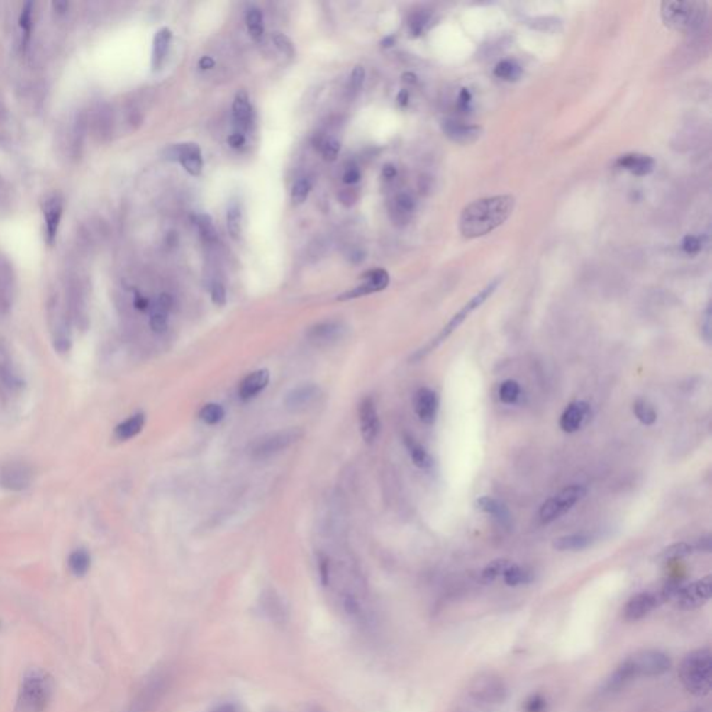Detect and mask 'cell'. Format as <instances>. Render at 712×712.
<instances>
[{"mask_svg":"<svg viewBox=\"0 0 712 712\" xmlns=\"http://www.w3.org/2000/svg\"><path fill=\"white\" fill-rule=\"evenodd\" d=\"M88 121H89V130L92 131V135L98 141L107 143L111 138V135H113V113H111V109L107 106L106 104L94 107L92 111L88 113Z\"/></svg>","mask_w":712,"mask_h":712,"instance_id":"14","label":"cell"},{"mask_svg":"<svg viewBox=\"0 0 712 712\" xmlns=\"http://www.w3.org/2000/svg\"><path fill=\"white\" fill-rule=\"evenodd\" d=\"M304 433L299 428H287L265 434L256 438L250 445V455L257 460L270 458L296 443Z\"/></svg>","mask_w":712,"mask_h":712,"instance_id":"8","label":"cell"},{"mask_svg":"<svg viewBox=\"0 0 712 712\" xmlns=\"http://www.w3.org/2000/svg\"><path fill=\"white\" fill-rule=\"evenodd\" d=\"M633 412L643 425L651 426L657 422V411L647 399H636L633 404Z\"/></svg>","mask_w":712,"mask_h":712,"instance_id":"32","label":"cell"},{"mask_svg":"<svg viewBox=\"0 0 712 712\" xmlns=\"http://www.w3.org/2000/svg\"><path fill=\"white\" fill-rule=\"evenodd\" d=\"M172 38H173V34L167 27H163L156 33L155 39H153V53H152L153 70H159L162 67V65L167 56Z\"/></svg>","mask_w":712,"mask_h":712,"instance_id":"25","label":"cell"},{"mask_svg":"<svg viewBox=\"0 0 712 712\" xmlns=\"http://www.w3.org/2000/svg\"><path fill=\"white\" fill-rule=\"evenodd\" d=\"M668 593L664 590L662 593H640L632 597L628 604L623 608V618L628 622H638L645 618L651 611H654L661 603L668 599Z\"/></svg>","mask_w":712,"mask_h":712,"instance_id":"11","label":"cell"},{"mask_svg":"<svg viewBox=\"0 0 712 712\" xmlns=\"http://www.w3.org/2000/svg\"><path fill=\"white\" fill-rule=\"evenodd\" d=\"M586 494H587V490L582 484H572V486L565 487L558 494L547 499L541 505V508L538 511V518H540L541 523L547 525V523H551V522L560 519L567 512H569L570 509L579 501L584 499Z\"/></svg>","mask_w":712,"mask_h":712,"instance_id":"7","label":"cell"},{"mask_svg":"<svg viewBox=\"0 0 712 712\" xmlns=\"http://www.w3.org/2000/svg\"><path fill=\"white\" fill-rule=\"evenodd\" d=\"M345 327L338 321H323L308 331V338L315 344H330L344 335Z\"/></svg>","mask_w":712,"mask_h":712,"instance_id":"21","label":"cell"},{"mask_svg":"<svg viewBox=\"0 0 712 712\" xmlns=\"http://www.w3.org/2000/svg\"><path fill=\"white\" fill-rule=\"evenodd\" d=\"M502 579H504L505 584H508L511 587H516V586H521V584L530 583L533 580V574H532V572L528 569V568L511 564L506 568V570L504 572Z\"/></svg>","mask_w":712,"mask_h":712,"instance_id":"30","label":"cell"},{"mask_svg":"<svg viewBox=\"0 0 712 712\" xmlns=\"http://www.w3.org/2000/svg\"><path fill=\"white\" fill-rule=\"evenodd\" d=\"M499 280H494V282H491L490 284L487 285L484 289H482L477 295H474V296H473V298H472V299H470V301H469V302L463 306L462 309H461V311H460V312H458V313H457V315H455L451 321H448V324H447V326L441 330V333H440L435 338H433V341H430L425 348H422V350L416 354L415 357H418V359H419V357H423V356L428 355V352H431L434 348H437V347H438V345H440L444 340H447V338H448V337H450V335H451V334H452V333H454V331H455V330H457V328L462 324L465 319H466V318H467V316H469L473 311H476L479 306H482V305H483V304H484V302H486V301H487V299L493 295V292H494V291L497 289V287H499Z\"/></svg>","mask_w":712,"mask_h":712,"instance_id":"6","label":"cell"},{"mask_svg":"<svg viewBox=\"0 0 712 712\" xmlns=\"http://www.w3.org/2000/svg\"><path fill=\"white\" fill-rule=\"evenodd\" d=\"M593 543V537L589 534L577 533L561 535L554 540L552 547L557 551H582L590 547Z\"/></svg>","mask_w":712,"mask_h":712,"instance_id":"26","label":"cell"},{"mask_svg":"<svg viewBox=\"0 0 712 712\" xmlns=\"http://www.w3.org/2000/svg\"><path fill=\"white\" fill-rule=\"evenodd\" d=\"M143 426H145V415L140 412V413H135V415L130 416L123 423H120L116 428L114 434H116V437L118 440L126 441V440H130V438L138 435L143 431Z\"/></svg>","mask_w":712,"mask_h":712,"instance_id":"29","label":"cell"},{"mask_svg":"<svg viewBox=\"0 0 712 712\" xmlns=\"http://www.w3.org/2000/svg\"><path fill=\"white\" fill-rule=\"evenodd\" d=\"M43 214H45V221H46L48 240H49V243H52L57 234V228H59L60 218L63 214V199L59 195L49 196L45 202V206H43Z\"/></svg>","mask_w":712,"mask_h":712,"instance_id":"23","label":"cell"},{"mask_svg":"<svg viewBox=\"0 0 712 712\" xmlns=\"http://www.w3.org/2000/svg\"><path fill=\"white\" fill-rule=\"evenodd\" d=\"M311 188H312V182L309 178H299L294 184L292 191H291V199H292L294 205L304 204L311 192Z\"/></svg>","mask_w":712,"mask_h":712,"instance_id":"39","label":"cell"},{"mask_svg":"<svg viewBox=\"0 0 712 712\" xmlns=\"http://www.w3.org/2000/svg\"><path fill=\"white\" fill-rule=\"evenodd\" d=\"M227 228L234 240L241 235V208L237 201H231L227 209Z\"/></svg>","mask_w":712,"mask_h":712,"instance_id":"33","label":"cell"},{"mask_svg":"<svg viewBox=\"0 0 712 712\" xmlns=\"http://www.w3.org/2000/svg\"><path fill=\"white\" fill-rule=\"evenodd\" d=\"M683 687L696 697L710 694L712 686V654L710 648L694 650L687 654L679 668Z\"/></svg>","mask_w":712,"mask_h":712,"instance_id":"3","label":"cell"},{"mask_svg":"<svg viewBox=\"0 0 712 712\" xmlns=\"http://www.w3.org/2000/svg\"><path fill=\"white\" fill-rule=\"evenodd\" d=\"M383 176L386 178H389V179H391V178L395 177V176H396V169H395V166H392V165H386V166L383 167Z\"/></svg>","mask_w":712,"mask_h":712,"instance_id":"60","label":"cell"},{"mask_svg":"<svg viewBox=\"0 0 712 712\" xmlns=\"http://www.w3.org/2000/svg\"><path fill=\"white\" fill-rule=\"evenodd\" d=\"M392 43H394V38L392 36H389V38H386L383 40V46H391Z\"/></svg>","mask_w":712,"mask_h":712,"instance_id":"63","label":"cell"},{"mask_svg":"<svg viewBox=\"0 0 712 712\" xmlns=\"http://www.w3.org/2000/svg\"><path fill=\"white\" fill-rule=\"evenodd\" d=\"M687 712H703V711H701V710H693V711H687Z\"/></svg>","mask_w":712,"mask_h":712,"instance_id":"64","label":"cell"},{"mask_svg":"<svg viewBox=\"0 0 712 712\" xmlns=\"http://www.w3.org/2000/svg\"><path fill=\"white\" fill-rule=\"evenodd\" d=\"M233 117H234V126L237 128L235 133L244 134L245 131L250 130V120H252V106H250V98L245 91H240L235 95V99L233 104Z\"/></svg>","mask_w":712,"mask_h":712,"instance_id":"24","label":"cell"},{"mask_svg":"<svg viewBox=\"0 0 712 712\" xmlns=\"http://www.w3.org/2000/svg\"><path fill=\"white\" fill-rule=\"evenodd\" d=\"M590 416V405L584 401H574L567 406L560 419V428L565 433H576L583 428Z\"/></svg>","mask_w":712,"mask_h":712,"instance_id":"17","label":"cell"},{"mask_svg":"<svg viewBox=\"0 0 712 712\" xmlns=\"http://www.w3.org/2000/svg\"><path fill=\"white\" fill-rule=\"evenodd\" d=\"M408 99H409V95L406 91H401L399 95H398V101H399V105L401 106H405L408 105Z\"/></svg>","mask_w":712,"mask_h":712,"instance_id":"61","label":"cell"},{"mask_svg":"<svg viewBox=\"0 0 712 712\" xmlns=\"http://www.w3.org/2000/svg\"><path fill=\"white\" fill-rule=\"evenodd\" d=\"M525 708H526V712H544V710H545V700L541 696L535 694V696L530 697L528 700Z\"/></svg>","mask_w":712,"mask_h":712,"instance_id":"50","label":"cell"},{"mask_svg":"<svg viewBox=\"0 0 712 712\" xmlns=\"http://www.w3.org/2000/svg\"><path fill=\"white\" fill-rule=\"evenodd\" d=\"M359 423L363 440L367 444L374 443L380 433V421L376 404L370 396H366L359 404Z\"/></svg>","mask_w":712,"mask_h":712,"instance_id":"13","label":"cell"},{"mask_svg":"<svg viewBox=\"0 0 712 712\" xmlns=\"http://www.w3.org/2000/svg\"><path fill=\"white\" fill-rule=\"evenodd\" d=\"M701 333H703L704 340L707 343H711V311H710V308L706 311L704 321L701 324Z\"/></svg>","mask_w":712,"mask_h":712,"instance_id":"52","label":"cell"},{"mask_svg":"<svg viewBox=\"0 0 712 712\" xmlns=\"http://www.w3.org/2000/svg\"><path fill=\"white\" fill-rule=\"evenodd\" d=\"M693 552V545L687 544V543H677V544H672L669 545L667 550H664L662 552V558L664 560H679V558H684L687 555H690Z\"/></svg>","mask_w":712,"mask_h":712,"instance_id":"42","label":"cell"},{"mask_svg":"<svg viewBox=\"0 0 712 712\" xmlns=\"http://www.w3.org/2000/svg\"><path fill=\"white\" fill-rule=\"evenodd\" d=\"M16 277L7 259L0 257V312H7L13 304Z\"/></svg>","mask_w":712,"mask_h":712,"instance_id":"20","label":"cell"},{"mask_svg":"<svg viewBox=\"0 0 712 712\" xmlns=\"http://www.w3.org/2000/svg\"><path fill=\"white\" fill-rule=\"evenodd\" d=\"M163 159L179 162L181 166L191 174L199 176L202 172V152L194 143H174L163 150Z\"/></svg>","mask_w":712,"mask_h":712,"instance_id":"9","label":"cell"},{"mask_svg":"<svg viewBox=\"0 0 712 712\" xmlns=\"http://www.w3.org/2000/svg\"><path fill=\"white\" fill-rule=\"evenodd\" d=\"M404 441H405L408 452H409V455L412 458V462L415 463L418 467H421V469H430L433 466V458H431V455L428 454V450L422 444H419L411 435H405Z\"/></svg>","mask_w":712,"mask_h":712,"instance_id":"28","label":"cell"},{"mask_svg":"<svg viewBox=\"0 0 712 712\" xmlns=\"http://www.w3.org/2000/svg\"><path fill=\"white\" fill-rule=\"evenodd\" d=\"M470 99H472L470 98V92L466 88H463L461 94H460V98H458V107L461 110H467L469 105H470Z\"/></svg>","mask_w":712,"mask_h":712,"instance_id":"56","label":"cell"},{"mask_svg":"<svg viewBox=\"0 0 712 712\" xmlns=\"http://www.w3.org/2000/svg\"><path fill=\"white\" fill-rule=\"evenodd\" d=\"M499 396L501 402H504L506 405L516 404V401L521 396V386H519V383L515 382V380H505L499 386Z\"/></svg>","mask_w":712,"mask_h":712,"instance_id":"36","label":"cell"},{"mask_svg":"<svg viewBox=\"0 0 712 712\" xmlns=\"http://www.w3.org/2000/svg\"><path fill=\"white\" fill-rule=\"evenodd\" d=\"M343 179H344L345 184H356L360 179V170H359V167L355 166V165L347 167Z\"/></svg>","mask_w":712,"mask_h":712,"instance_id":"53","label":"cell"},{"mask_svg":"<svg viewBox=\"0 0 712 712\" xmlns=\"http://www.w3.org/2000/svg\"><path fill=\"white\" fill-rule=\"evenodd\" d=\"M521 74V69L516 63L511 62V60H504L499 63L494 69V75L499 77L501 79H505V81H512V79H516Z\"/></svg>","mask_w":712,"mask_h":712,"instance_id":"41","label":"cell"},{"mask_svg":"<svg viewBox=\"0 0 712 712\" xmlns=\"http://www.w3.org/2000/svg\"><path fill=\"white\" fill-rule=\"evenodd\" d=\"M515 209V198L499 195L474 201L463 209L460 231L465 238L484 237L504 224Z\"/></svg>","mask_w":712,"mask_h":712,"instance_id":"1","label":"cell"},{"mask_svg":"<svg viewBox=\"0 0 712 712\" xmlns=\"http://www.w3.org/2000/svg\"><path fill=\"white\" fill-rule=\"evenodd\" d=\"M512 562L508 561V560H496L493 562H490L483 572H482V580L484 583H493L494 580H497L499 577H502L504 572L506 570V568L511 565Z\"/></svg>","mask_w":712,"mask_h":712,"instance_id":"38","label":"cell"},{"mask_svg":"<svg viewBox=\"0 0 712 712\" xmlns=\"http://www.w3.org/2000/svg\"><path fill=\"white\" fill-rule=\"evenodd\" d=\"M272 39H273V42H274L276 48H277L282 53H284V55L289 56V57H292V56L295 55L294 45H292V42H291V39H289L288 36L284 35V34H282V33H274V34L272 35Z\"/></svg>","mask_w":712,"mask_h":712,"instance_id":"44","label":"cell"},{"mask_svg":"<svg viewBox=\"0 0 712 712\" xmlns=\"http://www.w3.org/2000/svg\"><path fill=\"white\" fill-rule=\"evenodd\" d=\"M365 280H369L373 284V287L376 288L377 292L386 289L389 287V284H390V276H389V273L384 269H376V270L367 272L365 274Z\"/></svg>","mask_w":712,"mask_h":712,"instance_id":"43","label":"cell"},{"mask_svg":"<svg viewBox=\"0 0 712 712\" xmlns=\"http://www.w3.org/2000/svg\"><path fill=\"white\" fill-rule=\"evenodd\" d=\"M224 415H226V412H224L223 406L218 404H206L199 411V419L204 423L211 425V426L220 423L224 419Z\"/></svg>","mask_w":712,"mask_h":712,"instance_id":"35","label":"cell"},{"mask_svg":"<svg viewBox=\"0 0 712 712\" xmlns=\"http://www.w3.org/2000/svg\"><path fill=\"white\" fill-rule=\"evenodd\" d=\"M404 81H405V82H415L416 79H415V75H413V74L408 72V74H405V75H404Z\"/></svg>","mask_w":712,"mask_h":712,"instance_id":"62","label":"cell"},{"mask_svg":"<svg viewBox=\"0 0 712 712\" xmlns=\"http://www.w3.org/2000/svg\"><path fill=\"white\" fill-rule=\"evenodd\" d=\"M661 17L667 27L677 33H693L699 30L707 17V4L704 1H664L661 4Z\"/></svg>","mask_w":712,"mask_h":712,"instance_id":"4","label":"cell"},{"mask_svg":"<svg viewBox=\"0 0 712 712\" xmlns=\"http://www.w3.org/2000/svg\"><path fill=\"white\" fill-rule=\"evenodd\" d=\"M134 306L140 311H148V309H150V302L141 295H137V298L134 301Z\"/></svg>","mask_w":712,"mask_h":712,"instance_id":"58","label":"cell"},{"mask_svg":"<svg viewBox=\"0 0 712 712\" xmlns=\"http://www.w3.org/2000/svg\"><path fill=\"white\" fill-rule=\"evenodd\" d=\"M441 127H443V133L445 134V137H448L451 141L461 143V145L474 143L482 135V128L479 126L466 124V123L452 120V118L444 120Z\"/></svg>","mask_w":712,"mask_h":712,"instance_id":"16","label":"cell"},{"mask_svg":"<svg viewBox=\"0 0 712 712\" xmlns=\"http://www.w3.org/2000/svg\"><path fill=\"white\" fill-rule=\"evenodd\" d=\"M247 24L250 34L255 40H259L263 36V14L260 9L252 7L247 13Z\"/></svg>","mask_w":712,"mask_h":712,"instance_id":"37","label":"cell"},{"mask_svg":"<svg viewBox=\"0 0 712 712\" xmlns=\"http://www.w3.org/2000/svg\"><path fill=\"white\" fill-rule=\"evenodd\" d=\"M321 152L326 160L333 162L337 159L338 152H340V143L334 138H328L327 141L321 143Z\"/></svg>","mask_w":712,"mask_h":712,"instance_id":"45","label":"cell"},{"mask_svg":"<svg viewBox=\"0 0 712 712\" xmlns=\"http://www.w3.org/2000/svg\"><path fill=\"white\" fill-rule=\"evenodd\" d=\"M671 658L657 650H643L625 660L606 682V690H619L638 677H661L671 669Z\"/></svg>","mask_w":712,"mask_h":712,"instance_id":"2","label":"cell"},{"mask_svg":"<svg viewBox=\"0 0 712 712\" xmlns=\"http://www.w3.org/2000/svg\"><path fill=\"white\" fill-rule=\"evenodd\" d=\"M701 240L700 237L696 235H686L684 240L682 241V250L689 255H694L701 250Z\"/></svg>","mask_w":712,"mask_h":712,"instance_id":"47","label":"cell"},{"mask_svg":"<svg viewBox=\"0 0 712 712\" xmlns=\"http://www.w3.org/2000/svg\"><path fill=\"white\" fill-rule=\"evenodd\" d=\"M413 404L415 412L423 423L431 425L435 422L438 413V398L435 392L430 389H421L415 394Z\"/></svg>","mask_w":712,"mask_h":712,"instance_id":"18","label":"cell"},{"mask_svg":"<svg viewBox=\"0 0 712 712\" xmlns=\"http://www.w3.org/2000/svg\"><path fill=\"white\" fill-rule=\"evenodd\" d=\"M365 82V69L362 66H356L351 75V87L354 91H359Z\"/></svg>","mask_w":712,"mask_h":712,"instance_id":"51","label":"cell"},{"mask_svg":"<svg viewBox=\"0 0 712 712\" xmlns=\"http://www.w3.org/2000/svg\"><path fill=\"white\" fill-rule=\"evenodd\" d=\"M321 396V389L315 384H302L285 396V406L291 412H304L311 408Z\"/></svg>","mask_w":712,"mask_h":712,"instance_id":"15","label":"cell"},{"mask_svg":"<svg viewBox=\"0 0 712 712\" xmlns=\"http://www.w3.org/2000/svg\"><path fill=\"white\" fill-rule=\"evenodd\" d=\"M33 469L23 462H9L0 467V486L9 491H23L31 486Z\"/></svg>","mask_w":712,"mask_h":712,"instance_id":"12","label":"cell"},{"mask_svg":"<svg viewBox=\"0 0 712 712\" xmlns=\"http://www.w3.org/2000/svg\"><path fill=\"white\" fill-rule=\"evenodd\" d=\"M428 21V16L426 13H418L411 18V31L413 35H421L425 30V26Z\"/></svg>","mask_w":712,"mask_h":712,"instance_id":"48","label":"cell"},{"mask_svg":"<svg viewBox=\"0 0 712 712\" xmlns=\"http://www.w3.org/2000/svg\"><path fill=\"white\" fill-rule=\"evenodd\" d=\"M199 67L202 70H212L214 67V60L211 57V56H204L201 60H199Z\"/></svg>","mask_w":712,"mask_h":712,"instance_id":"59","label":"cell"},{"mask_svg":"<svg viewBox=\"0 0 712 712\" xmlns=\"http://www.w3.org/2000/svg\"><path fill=\"white\" fill-rule=\"evenodd\" d=\"M616 166L630 172L635 176H648L654 172L655 160L647 155L640 153H626L616 160Z\"/></svg>","mask_w":712,"mask_h":712,"instance_id":"19","label":"cell"},{"mask_svg":"<svg viewBox=\"0 0 712 712\" xmlns=\"http://www.w3.org/2000/svg\"><path fill=\"white\" fill-rule=\"evenodd\" d=\"M340 201L345 205V206H351L354 205L356 201V195L351 191V189H347L344 191L341 195H340Z\"/></svg>","mask_w":712,"mask_h":712,"instance_id":"57","label":"cell"},{"mask_svg":"<svg viewBox=\"0 0 712 712\" xmlns=\"http://www.w3.org/2000/svg\"><path fill=\"white\" fill-rule=\"evenodd\" d=\"M395 205H396V209L399 213H411L415 209V201L408 194H399L395 198Z\"/></svg>","mask_w":712,"mask_h":712,"instance_id":"46","label":"cell"},{"mask_svg":"<svg viewBox=\"0 0 712 712\" xmlns=\"http://www.w3.org/2000/svg\"><path fill=\"white\" fill-rule=\"evenodd\" d=\"M711 576H706L677 591V606L684 611L697 609L711 599Z\"/></svg>","mask_w":712,"mask_h":712,"instance_id":"10","label":"cell"},{"mask_svg":"<svg viewBox=\"0 0 712 712\" xmlns=\"http://www.w3.org/2000/svg\"><path fill=\"white\" fill-rule=\"evenodd\" d=\"M53 693V680L50 675L39 668H30L23 677L18 711L45 712Z\"/></svg>","mask_w":712,"mask_h":712,"instance_id":"5","label":"cell"},{"mask_svg":"<svg viewBox=\"0 0 712 712\" xmlns=\"http://www.w3.org/2000/svg\"><path fill=\"white\" fill-rule=\"evenodd\" d=\"M69 568L77 577H84L91 569V555L87 550H75L69 558Z\"/></svg>","mask_w":712,"mask_h":712,"instance_id":"31","label":"cell"},{"mask_svg":"<svg viewBox=\"0 0 712 712\" xmlns=\"http://www.w3.org/2000/svg\"><path fill=\"white\" fill-rule=\"evenodd\" d=\"M228 145L234 149H240L245 145V135L244 134H240V133H234L228 137Z\"/></svg>","mask_w":712,"mask_h":712,"instance_id":"55","label":"cell"},{"mask_svg":"<svg viewBox=\"0 0 712 712\" xmlns=\"http://www.w3.org/2000/svg\"><path fill=\"white\" fill-rule=\"evenodd\" d=\"M476 508L487 515H491L494 519H497L501 523H508L509 522V511L508 508L499 501V499H493V497H482V499H477L476 501Z\"/></svg>","mask_w":712,"mask_h":712,"instance_id":"27","label":"cell"},{"mask_svg":"<svg viewBox=\"0 0 712 712\" xmlns=\"http://www.w3.org/2000/svg\"><path fill=\"white\" fill-rule=\"evenodd\" d=\"M169 312L170 311L166 309L165 306H162L159 302H156L155 305H150V321H149V324H150V328L155 333H165L166 331L167 324H169V321H167Z\"/></svg>","mask_w":712,"mask_h":712,"instance_id":"34","label":"cell"},{"mask_svg":"<svg viewBox=\"0 0 712 712\" xmlns=\"http://www.w3.org/2000/svg\"><path fill=\"white\" fill-rule=\"evenodd\" d=\"M212 301L217 306H223L226 304V288L218 282H216L212 287Z\"/></svg>","mask_w":712,"mask_h":712,"instance_id":"49","label":"cell"},{"mask_svg":"<svg viewBox=\"0 0 712 712\" xmlns=\"http://www.w3.org/2000/svg\"><path fill=\"white\" fill-rule=\"evenodd\" d=\"M194 221H195V224H196V227H198L199 233L202 234V237H204L206 241L212 243V241L216 240V237H217V235H216L213 221H212V218H211V216H209V214H196V216L194 217Z\"/></svg>","mask_w":712,"mask_h":712,"instance_id":"40","label":"cell"},{"mask_svg":"<svg viewBox=\"0 0 712 712\" xmlns=\"http://www.w3.org/2000/svg\"><path fill=\"white\" fill-rule=\"evenodd\" d=\"M319 569H321V583L324 586H327L328 582H330V564H328V560L326 557H321Z\"/></svg>","mask_w":712,"mask_h":712,"instance_id":"54","label":"cell"},{"mask_svg":"<svg viewBox=\"0 0 712 712\" xmlns=\"http://www.w3.org/2000/svg\"><path fill=\"white\" fill-rule=\"evenodd\" d=\"M269 382H270V373L266 369L256 370V372L250 373L243 380V383L240 386V390H238L240 398L243 401H250L252 398L257 396L267 387Z\"/></svg>","mask_w":712,"mask_h":712,"instance_id":"22","label":"cell"}]
</instances>
